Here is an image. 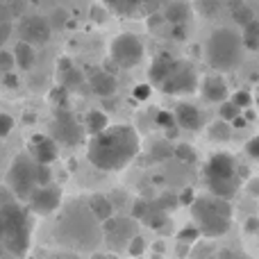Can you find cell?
Masks as SVG:
<instances>
[{
    "label": "cell",
    "instance_id": "obj_1",
    "mask_svg": "<svg viewBox=\"0 0 259 259\" xmlns=\"http://www.w3.org/2000/svg\"><path fill=\"white\" fill-rule=\"evenodd\" d=\"M141 152V137L127 123H109L103 132L94 134L87 146V159L94 168L105 173H118L137 159Z\"/></svg>",
    "mask_w": 259,
    "mask_h": 259
},
{
    "label": "cell",
    "instance_id": "obj_2",
    "mask_svg": "<svg viewBox=\"0 0 259 259\" xmlns=\"http://www.w3.org/2000/svg\"><path fill=\"white\" fill-rule=\"evenodd\" d=\"M191 219L205 239H219L232 228L234 209L230 198L207 191L205 196H196L191 200Z\"/></svg>",
    "mask_w": 259,
    "mask_h": 259
},
{
    "label": "cell",
    "instance_id": "obj_3",
    "mask_svg": "<svg viewBox=\"0 0 259 259\" xmlns=\"http://www.w3.org/2000/svg\"><path fill=\"white\" fill-rule=\"evenodd\" d=\"M0 214L5 221V239L3 246L12 257L27 255L32 243V211L27 205H21L18 198L0 202Z\"/></svg>",
    "mask_w": 259,
    "mask_h": 259
},
{
    "label": "cell",
    "instance_id": "obj_4",
    "mask_svg": "<svg viewBox=\"0 0 259 259\" xmlns=\"http://www.w3.org/2000/svg\"><path fill=\"white\" fill-rule=\"evenodd\" d=\"M243 39L241 32L234 27H216L205 44V62L211 71L228 73L241 64Z\"/></svg>",
    "mask_w": 259,
    "mask_h": 259
},
{
    "label": "cell",
    "instance_id": "obj_5",
    "mask_svg": "<svg viewBox=\"0 0 259 259\" xmlns=\"http://www.w3.org/2000/svg\"><path fill=\"white\" fill-rule=\"evenodd\" d=\"M202 184L209 193L223 198H232L241 187V175H239V164L230 152H214L207 157L205 166L200 170Z\"/></svg>",
    "mask_w": 259,
    "mask_h": 259
},
{
    "label": "cell",
    "instance_id": "obj_6",
    "mask_svg": "<svg viewBox=\"0 0 259 259\" xmlns=\"http://www.w3.org/2000/svg\"><path fill=\"white\" fill-rule=\"evenodd\" d=\"M55 234L64 239V243H98L103 239L100 221L91 214L89 205H75L66 209L59 219V225L55 228Z\"/></svg>",
    "mask_w": 259,
    "mask_h": 259
},
{
    "label": "cell",
    "instance_id": "obj_7",
    "mask_svg": "<svg viewBox=\"0 0 259 259\" xmlns=\"http://www.w3.org/2000/svg\"><path fill=\"white\" fill-rule=\"evenodd\" d=\"M157 87H159V91L170 96H191L200 89V77H198V71L193 68L191 62L170 59L166 75L161 77V82Z\"/></svg>",
    "mask_w": 259,
    "mask_h": 259
},
{
    "label": "cell",
    "instance_id": "obj_8",
    "mask_svg": "<svg viewBox=\"0 0 259 259\" xmlns=\"http://www.w3.org/2000/svg\"><path fill=\"white\" fill-rule=\"evenodd\" d=\"M5 184L12 189V193L21 202H25L30 198V193L36 189V159L30 152L16 155L7 170Z\"/></svg>",
    "mask_w": 259,
    "mask_h": 259
},
{
    "label": "cell",
    "instance_id": "obj_9",
    "mask_svg": "<svg viewBox=\"0 0 259 259\" xmlns=\"http://www.w3.org/2000/svg\"><path fill=\"white\" fill-rule=\"evenodd\" d=\"M146 57V48L143 41L132 32H121L112 39L109 44V59L116 64L118 68H134L143 62Z\"/></svg>",
    "mask_w": 259,
    "mask_h": 259
},
{
    "label": "cell",
    "instance_id": "obj_10",
    "mask_svg": "<svg viewBox=\"0 0 259 259\" xmlns=\"http://www.w3.org/2000/svg\"><path fill=\"white\" fill-rule=\"evenodd\" d=\"M62 198H64L62 187L50 182V184L36 187L25 202H27V209H30L34 216H50V214H55V211H59Z\"/></svg>",
    "mask_w": 259,
    "mask_h": 259
},
{
    "label": "cell",
    "instance_id": "obj_11",
    "mask_svg": "<svg viewBox=\"0 0 259 259\" xmlns=\"http://www.w3.org/2000/svg\"><path fill=\"white\" fill-rule=\"evenodd\" d=\"M82 132H84V125H80V123L75 121V116H71V112L57 107L55 121H53V137L57 139V143L75 146V143H80Z\"/></svg>",
    "mask_w": 259,
    "mask_h": 259
},
{
    "label": "cell",
    "instance_id": "obj_12",
    "mask_svg": "<svg viewBox=\"0 0 259 259\" xmlns=\"http://www.w3.org/2000/svg\"><path fill=\"white\" fill-rule=\"evenodd\" d=\"M53 36V25L44 16H25L21 21V39L32 46H46Z\"/></svg>",
    "mask_w": 259,
    "mask_h": 259
},
{
    "label": "cell",
    "instance_id": "obj_13",
    "mask_svg": "<svg viewBox=\"0 0 259 259\" xmlns=\"http://www.w3.org/2000/svg\"><path fill=\"white\" fill-rule=\"evenodd\" d=\"M27 152H30L36 161H41V164L53 166L55 161L59 159V143H57V139L50 137V134H34V137H30V141H27Z\"/></svg>",
    "mask_w": 259,
    "mask_h": 259
},
{
    "label": "cell",
    "instance_id": "obj_14",
    "mask_svg": "<svg viewBox=\"0 0 259 259\" xmlns=\"http://www.w3.org/2000/svg\"><path fill=\"white\" fill-rule=\"evenodd\" d=\"M175 123H178L180 130H187V132H200L205 127V118H202V112L191 103H178L173 109Z\"/></svg>",
    "mask_w": 259,
    "mask_h": 259
},
{
    "label": "cell",
    "instance_id": "obj_15",
    "mask_svg": "<svg viewBox=\"0 0 259 259\" xmlns=\"http://www.w3.org/2000/svg\"><path fill=\"white\" fill-rule=\"evenodd\" d=\"M198 91L205 96L207 103H214V105H219V103H223V100L230 98V87L219 71H216L214 75H207L205 80H200V89Z\"/></svg>",
    "mask_w": 259,
    "mask_h": 259
},
{
    "label": "cell",
    "instance_id": "obj_16",
    "mask_svg": "<svg viewBox=\"0 0 259 259\" xmlns=\"http://www.w3.org/2000/svg\"><path fill=\"white\" fill-rule=\"evenodd\" d=\"M89 84H91V91L100 98H107V96H114L116 94V77L114 73L105 71V68H94L89 73Z\"/></svg>",
    "mask_w": 259,
    "mask_h": 259
},
{
    "label": "cell",
    "instance_id": "obj_17",
    "mask_svg": "<svg viewBox=\"0 0 259 259\" xmlns=\"http://www.w3.org/2000/svg\"><path fill=\"white\" fill-rule=\"evenodd\" d=\"M161 14H164V21L170 25H187L191 18V5L184 0H173L161 9Z\"/></svg>",
    "mask_w": 259,
    "mask_h": 259
},
{
    "label": "cell",
    "instance_id": "obj_18",
    "mask_svg": "<svg viewBox=\"0 0 259 259\" xmlns=\"http://www.w3.org/2000/svg\"><path fill=\"white\" fill-rule=\"evenodd\" d=\"M14 59H16V66L21 71H30L36 64V48L30 44V41H18L16 48H14Z\"/></svg>",
    "mask_w": 259,
    "mask_h": 259
},
{
    "label": "cell",
    "instance_id": "obj_19",
    "mask_svg": "<svg viewBox=\"0 0 259 259\" xmlns=\"http://www.w3.org/2000/svg\"><path fill=\"white\" fill-rule=\"evenodd\" d=\"M89 209L100 223H105L114 214V202H112V198L103 196V193H96V196L89 198Z\"/></svg>",
    "mask_w": 259,
    "mask_h": 259
},
{
    "label": "cell",
    "instance_id": "obj_20",
    "mask_svg": "<svg viewBox=\"0 0 259 259\" xmlns=\"http://www.w3.org/2000/svg\"><path fill=\"white\" fill-rule=\"evenodd\" d=\"M107 125H109L107 114L98 112V109H96V112H89V114H87V118H84V132L91 134V137H94V134H98V132H103Z\"/></svg>",
    "mask_w": 259,
    "mask_h": 259
},
{
    "label": "cell",
    "instance_id": "obj_21",
    "mask_svg": "<svg viewBox=\"0 0 259 259\" xmlns=\"http://www.w3.org/2000/svg\"><path fill=\"white\" fill-rule=\"evenodd\" d=\"M241 39H243V48H248V50L259 48V21L252 18L248 25L241 27Z\"/></svg>",
    "mask_w": 259,
    "mask_h": 259
},
{
    "label": "cell",
    "instance_id": "obj_22",
    "mask_svg": "<svg viewBox=\"0 0 259 259\" xmlns=\"http://www.w3.org/2000/svg\"><path fill=\"white\" fill-rule=\"evenodd\" d=\"M207 137L211 139V141H230V137H232V127L228 125V121H223V118H219L216 123H211L209 127H207Z\"/></svg>",
    "mask_w": 259,
    "mask_h": 259
},
{
    "label": "cell",
    "instance_id": "obj_23",
    "mask_svg": "<svg viewBox=\"0 0 259 259\" xmlns=\"http://www.w3.org/2000/svg\"><path fill=\"white\" fill-rule=\"evenodd\" d=\"M232 18H234V23H237L239 27H243V25H248V23L255 18V14H252V9L248 7L246 3H234L232 5Z\"/></svg>",
    "mask_w": 259,
    "mask_h": 259
},
{
    "label": "cell",
    "instance_id": "obj_24",
    "mask_svg": "<svg viewBox=\"0 0 259 259\" xmlns=\"http://www.w3.org/2000/svg\"><path fill=\"white\" fill-rule=\"evenodd\" d=\"M221 0H193V7H196V12L200 14V16L205 18H211L216 16V14L221 12Z\"/></svg>",
    "mask_w": 259,
    "mask_h": 259
},
{
    "label": "cell",
    "instance_id": "obj_25",
    "mask_svg": "<svg viewBox=\"0 0 259 259\" xmlns=\"http://www.w3.org/2000/svg\"><path fill=\"white\" fill-rule=\"evenodd\" d=\"M241 112L243 109L239 107L237 103H232L230 98L223 100V103H219V118H223V121H228V123H232Z\"/></svg>",
    "mask_w": 259,
    "mask_h": 259
},
{
    "label": "cell",
    "instance_id": "obj_26",
    "mask_svg": "<svg viewBox=\"0 0 259 259\" xmlns=\"http://www.w3.org/2000/svg\"><path fill=\"white\" fill-rule=\"evenodd\" d=\"M173 155L178 157L182 164H193V161H196V150H193V146H189V143H178V146L173 148Z\"/></svg>",
    "mask_w": 259,
    "mask_h": 259
},
{
    "label": "cell",
    "instance_id": "obj_27",
    "mask_svg": "<svg viewBox=\"0 0 259 259\" xmlns=\"http://www.w3.org/2000/svg\"><path fill=\"white\" fill-rule=\"evenodd\" d=\"M62 73H64V84H80L82 75L75 71V66H71L68 62H62Z\"/></svg>",
    "mask_w": 259,
    "mask_h": 259
},
{
    "label": "cell",
    "instance_id": "obj_28",
    "mask_svg": "<svg viewBox=\"0 0 259 259\" xmlns=\"http://www.w3.org/2000/svg\"><path fill=\"white\" fill-rule=\"evenodd\" d=\"M107 5H112L114 9H130V7H139L143 3H157V0H105Z\"/></svg>",
    "mask_w": 259,
    "mask_h": 259
},
{
    "label": "cell",
    "instance_id": "obj_29",
    "mask_svg": "<svg viewBox=\"0 0 259 259\" xmlns=\"http://www.w3.org/2000/svg\"><path fill=\"white\" fill-rule=\"evenodd\" d=\"M230 100H232V103H237L241 109H246V107H250V105H252V96L248 94V91H237V94H230Z\"/></svg>",
    "mask_w": 259,
    "mask_h": 259
},
{
    "label": "cell",
    "instance_id": "obj_30",
    "mask_svg": "<svg viewBox=\"0 0 259 259\" xmlns=\"http://www.w3.org/2000/svg\"><path fill=\"white\" fill-rule=\"evenodd\" d=\"M200 237H202V234H200V230H198L196 225H191V228L182 230V232L178 234V239H180V241H187V243H196Z\"/></svg>",
    "mask_w": 259,
    "mask_h": 259
},
{
    "label": "cell",
    "instance_id": "obj_31",
    "mask_svg": "<svg viewBox=\"0 0 259 259\" xmlns=\"http://www.w3.org/2000/svg\"><path fill=\"white\" fill-rule=\"evenodd\" d=\"M14 118L9 116V114H0V139H5V137H9V134L14 132Z\"/></svg>",
    "mask_w": 259,
    "mask_h": 259
},
{
    "label": "cell",
    "instance_id": "obj_32",
    "mask_svg": "<svg viewBox=\"0 0 259 259\" xmlns=\"http://www.w3.org/2000/svg\"><path fill=\"white\" fill-rule=\"evenodd\" d=\"M16 66V59H14V53H7V50L0 48V71H12Z\"/></svg>",
    "mask_w": 259,
    "mask_h": 259
},
{
    "label": "cell",
    "instance_id": "obj_33",
    "mask_svg": "<svg viewBox=\"0 0 259 259\" xmlns=\"http://www.w3.org/2000/svg\"><path fill=\"white\" fill-rule=\"evenodd\" d=\"M246 155L250 157V159L259 161V134H255V137L248 139V143H246Z\"/></svg>",
    "mask_w": 259,
    "mask_h": 259
},
{
    "label": "cell",
    "instance_id": "obj_34",
    "mask_svg": "<svg viewBox=\"0 0 259 259\" xmlns=\"http://www.w3.org/2000/svg\"><path fill=\"white\" fill-rule=\"evenodd\" d=\"M143 250H146V241H143L141 237H132L127 241V252L130 255H141Z\"/></svg>",
    "mask_w": 259,
    "mask_h": 259
},
{
    "label": "cell",
    "instance_id": "obj_35",
    "mask_svg": "<svg viewBox=\"0 0 259 259\" xmlns=\"http://www.w3.org/2000/svg\"><path fill=\"white\" fill-rule=\"evenodd\" d=\"M50 100L57 103V107H62V105L66 103V87H55V89L50 91Z\"/></svg>",
    "mask_w": 259,
    "mask_h": 259
},
{
    "label": "cell",
    "instance_id": "obj_36",
    "mask_svg": "<svg viewBox=\"0 0 259 259\" xmlns=\"http://www.w3.org/2000/svg\"><path fill=\"white\" fill-rule=\"evenodd\" d=\"M157 123H159L161 127H166V125H178V123H175V116H173V114H168V112H159V114H157Z\"/></svg>",
    "mask_w": 259,
    "mask_h": 259
},
{
    "label": "cell",
    "instance_id": "obj_37",
    "mask_svg": "<svg viewBox=\"0 0 259 259\" xmlns=\"http://www.w3.org/2000/svg\"><path fill=\"white\" fill-rule=\"evenodd\" d=\"M50 25H57V27H64L66 25V12H64V9H55L53 12V23H50Z\"/></svg>",
    "mask_w": 259,
    "mask_h": 259
},
{
    "label": "cell",
    "instance_id": "obj_38",
    "mask_svg": "<svg viewBox=\"0 0 259 259\" xmlns=\"http://www.w3.org/2000/svg\"><path fill=\"white\" fill-rule=\"evenodd\" d=\"M9 32H12V21H0V48H3V44L7 41Z\"/></svg>",
    "mask_w": 259,
    "mask_h": 259
},
{
    "label": "cell",
    "instance_id": "obj_39",
    "mask_svg": "<svg viewBox=\"0 0 259 259\" xmlns=\"http://www.w3.org/2000/svg\"><path fill=\"white\" fill-rule=\"evenodd\" d=\"M134 96H137L139 100H146L148 96H150V87H148V84H139L137 89H134Z\"/></svg>",
    "mask_w": 259,
    "mask_h": 259
},
{
    "label": "cell",
    "instance_id": "obj_40",
    "mask_svg": "<svg viewBox=\"0 0 259 259\" xmlns=\"http://www.w3.org/2000/svg\"><path fill=\"white\" fill-rule=\"evenodd\" d=\"M5 87H9V89H16L18 87V80L12 71H7V75H5Z\"/></svg>",
    "mask_w": 259,
    "mask_h": 259
},
{
    "label": "cell",
    "instance_id": "obj_41",
    "mask_svg": "<svg viewBox=\"0 0 259 259\" xmlns=\"http://www.w3.org/2000/svg\"><path fill=\"white\" fill-rule=\"evenodd\" d=\"M5 239V221H3V214H0V243Z\"/></svg>",
    "mask_w": 259,
    "mask_h": 259
},
{
    "label": "cell",
    "instance_id": "obj_42",
    "mask_svg": "<svg viewBox=\"0 0 259 259\" xmlns=\"http://www.w3.org/2000/svg\"><path fill=\"white\" fill-rule=\"evenodd\" d=\"M30 3H39V0H30Z\"/></svg>",
    "mask_w": 259,
    "mask_h": 259
},
{
    "label": "cell",
    "instance_id": "obj_43",
    "mask_svg": "<svg viewBox=\"0 0 259 259\" xmlns=\"http://www.w3.org/2000/svg\"><path fill=\"white\" fill-rule=\"evenodd\" d=\"M0 3H7V0H0Z\"/></svg>",
    "mask_w": 259,
    "mask_h": 259
}]
</instances>
